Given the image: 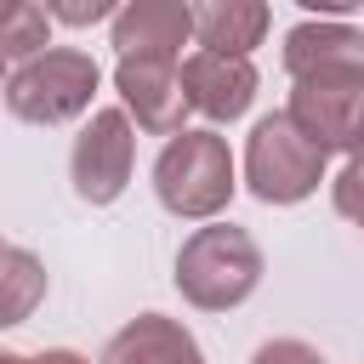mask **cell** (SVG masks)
Wrapping results in <instances>:
<instances>
[{
    "label": "cell",
    "instance_id": "obj_1",
    "mask_svg": "<svg viewBox=\"0 0 364 364\" xmlns=\"http://www.w3.org/2000/svg\"><path fill=\"white\" fill-rule=\"evenodd\" d=\"M262 284V245L233 228V222H205L182 239L176 250V290L188 307L199 313H228L239 301H250Z\"/></svg>",
    "mask_w": 364,
    "mask_h": 364
},
{
    "label": "cell",
    "instance_id": "obj_2",
    "mask_svg": "<svg viewBox=\"0 0 364 364\" xmlns=\"http://www.w3.org/2000/svg\"><path fill=\"white\" fill-rule=\"evenodd\" d=\"M239 176H233V154H228V136H216L210 125L205 131H171L159 159H154V193L171 216L182 222H210L228 210Z\"/></svg>",
    "mask_w": 364,
    "mask_h": 364
},
{
    "label": "cell",
    "instance_id": "obj_3",
    "mask_svg": "<svg viewBox=\"0 0 364 364\" xmlns=\"http://www.w3.org/2000/svg\"><path fill=\"white\" fill-rule=\"evenodd\" d=\"M97 85H102V68L91 63V51L46 46L6 74L0 97H6L11 119H23V125H68V119L91 114Z\"/></svg>",
    "mask_w": 364,
    "mask_h": 364
},
{
    "label": "cell",
    "instance_id": "obj_4",
    "mask_svg": "<svg viewBox=\"0 0 364 364\" xmlns=\"http://www.w3.org/2000/svg\"><path fill=\"white\" fill-rule=\"evenodd\" d=\"M324 165H330V154H318L284 119V108L256 119V131L245 142V182H250V193L262 205H301V199H313L318 182H324Z\"/></svg>",
    "mask_w": 364,
    "mask_h": 364
},
{
    "label": "cell",
    "instance_id": "obj_5",
    "mask_svg": "<svg viewBox=\"0 0 364 364\" xmlns=\"http://www.w3.org/2000/svg\"><path fill=\"white\" fill-rule=\"evenodd\" d=\"M131 165H136V125L125 119V108H91V119L68 154L74 193L85 205H114L131 182Z\"/></svg>",
    "mask_w": 364,
    "mask_h": 364
},
{
    "label": "cell",
    "instance_id": "obj_6",
    "mask_svg": "<svg viewBox=\"0 0 364 364\" xmlns=\"http://www.w3.org/2000/svg\"><path fill=\"white\" fill-rule=\"evenodd\" d=\"M284 119H290L318 154H358L364 80H290Z\"/></svg>",
    "mask_w": 364,
    "mask_h": 364
},
{
    "label": "cell",
    "instance_id": "obj_7",
    "mask_svg": "<svg viewBox=\"0 0 364 364\" xmlns=\"http://www.w3.org/2000/svg\"><path fill=\"white\" fill-rule=\"evenodd\" d=\"M188 114H205L210 125H233L250 102H256V68L250 57H228V51H188L176 63Z\"/></svg>",
    "mask_w": 364,
    "mask_h": 364
},
{
    "label": "cell",
    "instance_id": "obj_8",
    "mask_svg": "<svg viewBox=\"0 0 364 364\" xmlns=\"http://www.w3.org/2000/svg\"><path fill=\"white\" fill-rule=\"evenodd\" d=\"M114 91H119L125 119H136V131H148V136H171V131H182V119H188V97H182L176 63H159V57H119Z\"/></svg>",
    "mask_w": 364,
    "mask_h": 364
},
{
    "label": "cell",
    "instance_id": "obj_9",
    "mask_svg": "<svg viewBox=\"0 0 364 364\" xmlns=\"http://www.w3.org/2000/svg\"><path fill=\"white\" fill-rule=\"evenodd\" d=\"M290 80H364V34L341 17H313L284 34Z\"/></svg>",
    "mask_w": 364,
    "mask_h": 364
},
{
    "label": "cell",
    "instance_id": "obj_10",
    "mask_svg": "<svg viewBox=\"0 0 364 364\" xmlns=\"http://www.w3.org/2000/svg\"><path fill=\"white\" fill-rule=\"evenodd\" d=\"M108 23H114V51H119V57L182 63V51L193 46L188 0H119Z\"/></svg>",
    "mask_w": 364,
    "mask_h": 364
},
{
    "label": "cell",
    "instance_id": "obj_11",
    "mask_svg": "<svg viewBox=\"0 0 364 364\" xmlns=\"http://www.w3.org/2000/svg\"><path fill=\"white\" fill-rule=\"evenodd\" d=\"M267 0H188V28L199 51L250 57L267 40Z\"/></svg>",
    "mask_w": 364,
    "mask_h": 364
},
{
    "label": "cell",
    "instance_id": "obj_12",
    "mask_svg": "<svg viewBox=\"0 0 364 364\" xmlns=\"http://www.w3.org/2000/svg\"><path fill=\"white\" fill-rule=\"evenodd\" d=\"M102 364H205V353L188 324H176L165 313H136L131 324H119L108 336Z\"/></svg>",
    "mask_w": 364,
    "mask_h": 364
},
{
    "label": "cell",
    "instance_id": "obj_13",
    "mask_svg": "<svg viewBox=\"0 0 364 364\" xmlns=\"http://www.w3.org/2000/svg\"><path fill=\"white\" fill-rule=\"evenodd\" d=\"M46 301V262L23 245H0V330L23 324Z\"/></svg>",
    "mask_w": 364,
    "mask_h": 364
},
{
    "label": "cell",
    "instance_id": "obj_14",
    "mask_svg": "<svg viewBox=\"0 0 364 364\" xmlns=\"http://www.w3.org/2000/svg\"><path fill=\"white\" fill-rule=\"evenodd\" d=\"M51 46V17L40 0H0V57L23 63Z\"/></svg>",
    "mask_w": 364,
    "mask_h": 364
},
{
    "label": "cell",
    "instance_id": "obj_15",
    "mask_svg": "<svg viewBox=\"0 0 364 364\" xmlns=\"http://www.w3.org/2000/svg\"><path fill=\"white\" fill-rule=\"evenodd\" d=\"M40 6H46V17L63 23V28H91V23L114 17L119 0H40Z\"/></svg>",
    "mask_w": 364,
    "mask_h": 364
},
{
    "label": "cell",
    "instance_id": "obj_16",
    "mask_svg": "<svg viewBox=\"0 0 364 364\" xmlns=\"http://www.w3.org/2000/svg\"><path fill=\"white\" fill-rule=\"evenodd\" d=\"M250 364H324V353L307 347V341H296V336H279V341H262L250 353Z\"/></svg>",
    "mask_w": 364,
    "mask_h": 364
},
{
    "label": "cell",
    "instance_id": "obj_17",
    "mask_svg": "<svg viewBox=\"0 0 364 364\" xmlns=\"http://www.w3.org/2000/svg\"><path fill=\"white\" fill-rule=\"evenodd\" d=\"M358 176H364V171H358V154H347V165H341V176H336V210H341L347 222L358 216Z\"/></svg>",
    "mask_w": 364,
    "mask_h": 364
},
{
    "label": "cell",
    "instance_id": "obj_18",
    "mask_svg": "<svg viewBox=\"0 0 364 364\" xmlns=\"http://www.w3.org/2000/svg\"><path fill=\"white\" fill-rule=\"evenodd\" d=\"M296 6H301V11H313V17H341V23H347L364 0H296Z\"/></svg>",
    "mask_w": 364,
    "mask_h": 364
},
{
    "label": "cell",
    "instance_id": "obj_19",
    "mask_svg": "<svg viewBox=\"0 0 364 364\" xmlns=\"http://www.w3.org/2000/svg\"><path fill=\"white\" fill-rule=\"evenodd\" d=\"M40 364H91V358H80V353H68V347H51V353H34Z\"/></svg>",
    "mask_w": 364,
    "mask_h": 364
},
{
    "label": "cell",
    "instance_id": "obj_20",
    "mask_svg": "<svg viewBox=\"0 0 364 364\" xmlns=\"http://www.w3.org/2000/svg\"><path fill=\"white\" fill-rule=\"evenodd\" d=\"M0 364H40L34 353H0Z\"/></svg>",
    "mask_w": 364,
    "mask_h": 364
},
{
    "label": "cell",
    "instance_id": "obj_21",
    "mask_svg": "<svg viewBox=\"0 0 364 364\" xmlns=\"http://www.w3.org/2000/svg\"><path fill=\"white\" fill-rule=\"evenodd\" d=\"M0 85H6V57H0Z\"/></svg>",
    "mask_w": 364,
    "mask_h": 364
},
{
    "label": "cell",
    "instance_id": "obj_22",
    "mask_svg": "<svg viewBox=\"0 0 364 364\" xmlns=\"http://www.w3.org/2000/svg\"><path fill=\"white\" fill-rule=\"evenodd\" d=\"M0 245H6V239H0Z\"/></svg>",
    "mask_w": 364,
    "mask_h": 364
}]
</instances>
